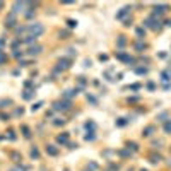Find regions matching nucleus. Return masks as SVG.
Listing matches in <instances>:
<instances>
[{
	"instance_id": "nucleus-1",
	"label": "nucleus",
	"mask_w": 171,
	"mask_h": 171,
	"mask_svg": "<svg viewBox=\"0 0 171 171\" xmlns=\"http://www.w3.org/2000/svg\"><path fill=\"white\" fill-rule=\"evenodd\" d=\"M26 31L29 33V36H33V38H38L43 34V31H45V27L39 24V22H33V24H29L27 27H26Z\"/></svg>"
},
{
	"instance_id": "nucleus-2",
	"label": "nucleus",
	"mask_w": 171,
	"mask_h": 171,
	"mask_svg": "<svg viewBox=\"0 0 171 171\" xmlns=\"http://www.w3.org/2000/svg\"><path fill=\"white\" fill-rule=\"evenodd\" d=\"M53 110H57V111L70 110V103H69V101H55V103H53Z\"/></svg>"
},
{
	"instance_id": "nucleus-3",
	"label": "nucleus",
	"mask_w": 171,
	"mask_h": 171,
	"mask_svg": "<svg viewBox=\"0 0 171 171\" xmlns=\"http://www.w3.org/2000/svg\"><path fill=\"white\" fill-rule=\"evenodd\" d=\"M146 26L151 27V29H154V31H157V29L161 27V22L157 19H154V17H147V19H146Z\"/></svg>"
},
{
	"instance_id": "nucleus-4",
	"label": "nucleus",
	"mask_w": 171,
	"mask_h": 171,
	"mask_svg": "<svg viewBox=\"0 0 171 171\" xmlns=\"http://www.w3.org/2000/svg\"><path fill=\"white\" fill-rule=\"evenodd\" d=\"M116 58L122 60V62H125V63H133V58L130 55H127V53H116Z\"/></svg>"
},
{
	"instance_id": "nucleus-5",
	"label": "nucleus",
	"mask_w": 171,
	"mask_h": 171,
	"mask_svg": "<svg viewBox=\"0 0 171 171\" xmlns=\"http://www.w3.org/2000/svg\"><path fill=\"white\" fill-rule=\"evenodd\" d=\"M70 67V60H67V58H62V60H58V69H62V70H67Z\"/></svg>"
},
{
	"instance_id": "nucleus-6",
	"label": "nucleus",
	"mask_w": 171,
	"mask_h": 171,
	"mask_svg": "<svg viewBox=\"0 0 171 171\" xmlns=\"http://www.w3.org/2000/svg\"><path fill=\"white\" fill-rule=\"evenodd\" d=\"M41 52H43V46H39V45H34V46H31V48L27 50L29 55H38V53H41Z\"/></svg>"
},
{
	"instance_id": "nucleus-7",
	"label": "nucleus",
	"mask_w": 171,
	"mask_h": 171,
	"mask_svg": "<svg viewBox=\"0 0 171 171\" xmlns=\"http://www.w3.org/2000/svg\"><path fill=\"white\" fill-rule=\"evenodd\" d=\"M166 10H168V5H154V14H157V16L164 14Z\"/></svg>"
},
{
	"instance_id": "nucleus-8",
	"label": "nucleus",
	"mask_w": 171,
	"mask_h": 171,
	"mask_svg": "<svg viewBox=\"0 0 171 171\" xmlns=\"http://www.w3.org/2000/svg\"><path fill=\"white\" fill-rule=\"evenodd\" d=\"M57 142H58V144H62V146L69 144V133H62V135H58V137H57Z\"/></svg>"
},
{
	"instance_id": "nucleus-9",
	"label": "nucleus",
	"mask_w": 171,
	"mask_h": 171,
	"mask_svg": "<svg viewBox=\"0 0 171 171\" xmlns=\"http://www.w3.org/2000/svg\"><path fill=\"white\" fill-rule=\"evenodd\" d=\"M128 14H130V7H123V9L116 14V19H123V17L128 16Z\"/></svg>"
},
{
	"instance_id": "nucleus-10",
	"label": "nucleus",
	"mask_w": 171,
	"mask_h": 171,
	"mask_svg": "<svg viewBox=\"0 0 171 171\" xmlns=\"http://www.w3.org/2000/svg\"><path fill=\"white\" fill-rule=\"evenodd\" d=\"M46 152H48L50 156H57V154H58L57 146H46Z\"/></svg>"
},
{
	"instance_id": "nucleus-11",
	"label": "nucleus",
	"mask_w": 171,
	"mask_h": 171,
	"mask_svg": "<svg viewBox=\"0 0 171 171\" xmlns=\"http://www.w3.org/2000/svg\"><path fill=\"white\" fill-rule=\"evenodd\" d=\"M156 128L152 127V125H149V127H146L144 128V132H142V135H146V137H149V135H152V132H154Z\"/></svg>"
},
{
	"instance_id": "nucleus-12",
	"label": "nucleus",
	"mask_w": 171,
	"mask_h": 171,
	"mask_svg": "<svg viewBox=\"0 0 171 171\" xmlns=\"http://www.w3.org/2000/svg\"><path fill=\"white\" fill-rule=\"evenodd\" d=\"M14 22H16V14H10V16L5 19V24H7V26H14Z\"/></svg>"
},
{
	"instance_id": "nucleus-13",
	"label": "nucleus",
	"mask_w": 171,
	"mask_h": 171,
	"mask_svg": "<svg viewBox=\"0 0 171 171\" xmlns=\"http://www.w3.org/2000/svg\"><path fill=\"white\" fill-rule=\"evenodd\" d=\"M84 127H86L87 130H91V132H94V130H96V123H94V122H86V125H84Z\"/></svg>"
},
{
	"instance_id": "nucleus-14",
	"label": "nucleus",
	"mask_w": 171,
	"mask_h": 171,
	"mask_svg": "<svg viewBox=\"0 0 171 171\" xmlns=\"http://www.w3.org/2000/svg\"><path fill=\"white\" fill-rule=\"evenodd\" d=\"M151 163H152V164L161 163V156H159V154H157V156H156V154H152V156H151Z\"/></svg>"
},
{
	"instance_id": "nucleus-15",
	"label": "nucleus",
	"mask_w": 171,
	"mask_h": 171,
	"mask_svg": "<svg viewBox=\"0 0 171 171\" xmlns=\"http://www.w3.org/2000/svg\"><path fill=\"white\" fill-rule=\"evenodd\" d=\"M77 94V89H69V91H65V98H72V96H76Z\"/></svg>"
},
{
	"instance_id": "nucleus-16",
	"label": "nucleus",
	"mask_w": 171,
	"mask_h": 171,
	"mask_svg": "<svg viewBox=\"0 0 171 171\" xmlns=\"http://www.w3.org/2000/svg\"><path fill=\"white\" fill-rule=\"evenodd\" d=\"M36 39H38V38H33V36H27V38L24 39V43H26V45H33V43H36Z\"/></svg>"
},
{
	"instance_id": "nucleus-17",
	"label": "nucleus",
	"mask_w": 171,
	"mask_h": 171,
	"mask_svg": "<svg viewBox=\"0 0 171 171\" xmlns=\"http://www.w3.org/2000/svg\"><path fill=\"white\" fill-rule=\"evenodd\" d=\"M164 132H166V133H171V120H168V122L164 123Z\"/></svg>"
},
{
	"instance_id": "nucleus-18",
	"label": "nucleus",
	"mask_w": 171,
	"mask_h": 171,
	"mask_svg": "<svg viewBox=\"0 0 171 171\" xmlns=\"http://www.w3.org/2000/svg\"><path fill=\"white\" fill-rule=\"evenodd\" d=\"M63 123H65V120H63V118H55V122H53V125H55V127H60V125H63Z\"/></svg>"
},
{
	"instance_id": "nucleus-19",
	"label": "nucleus",
	"mask_w": 171,
	"mask_h": 171,
	"mask_svg": "<svg viewBox=\"0 0 171 171\" xmlns=\"http://www.w3.org/2000/svg\"><path fill=\"white\" fill-rule=\"evenodd\" d=\"M84 139H86V140L89 142V140H94V139H96V135H94V132H87V135H86Z\"/></svg>"
},
{
	"instance_id": "nucleus-20",
	"label": "nucleus",
	"mask_w": 171,
	"mask_h": 171,
	"mask_svg": "<svg viewBox=\"0 0 171 171\" xmlns=\"http://www.w3.org/2000/svg\"><path fill=\"white\" fill-rule=\"evenodd\" d=\"M125 43H127L125 36H120V38H118V46H120V48H122V46H125Z\"/></svg>"
},
{
	"instance_id": "nucleus-21",
	"label": "nucleus",
	"mask_w": 171,
	"mask_h": 171,
	"mask_svg": "<svg viewBox=\"0 0 171 171\" xmlns=\"http://www.w3.org/2000/svg\"><path fill=\"white\" fill-rule=\"evenodd\" d=\"M5 62H7V55H5L3 52H0V65H3Z\"/></svg>"
},
{
	"instance_id": "nucleus-22",
	"label": "nucleus",
	"mask_w": 171,
	"mask_h": 171,
	"mask_svg": "<svg viewBox=\"0 0 171 171\" xmlns=\"http://www.w3.org/2000/svg\"><path fill=\"white\" fill-rule=\"evenodd\" d=\"M31 157H33V159H38V157H39V152H38V149H36V147L31 151Z\"/></svg>"
},
{
	"instance_id": "nucleus-23",
	"label": "nucleus",
	"mask_w": 171,
	"mask_h": 171,
	"mask_svg": "<svg viewBox=\"0 0 171 171\" xmlns=\"http://www.w3.org/2000/svg\"><path fill=\"white\" fill-rule=\"evenodd\" d=\"M144 34H146V31H144V27H137V36H139V38H142Z\"/></svg>"
},
{
	"instance_id": "nucleus-24",
	"label": "nucleus",
	"mask_w": 171,
	"mask_h": 171,
	"mask_svg": "<svg viewBox=\"0 0 171 171\" xmlns=\"http://www.w3.org/2000/svg\"><path fill=\"white\" fill-rule=\"evenodd\" d=\"M87 168H89V171H96V170H98V164H96V163H89V164H87Z\"/></svg>"
},
{
	"instance_id": "nucleus-25",
	"label": "nucleus",
	"mask_w": 171,
	"mask_h": 171,
	"mask_svg": "<svg viewBox=\"0 0 171 171\" xmlns=\"http://www.w3.org/2000/svg\"><path fill=\"white\" fill-rule=\"evenodd\" d=\"M116 125H118V127H123V125H127V122H125V118H118V122H116Z\"/></svg>"
},
{
	"instance_id": "nucleus-26",
	"label": "nucleus",
	"mask_w": 171,
	"mask_h": 171,
	"mask_svg": "<svg viewBox=\"0 0 171 171\" xmlns=\"http://www.w3.org/2000/svg\"><path fill=\"white\" fill-rule=\"evenodd\" d=\"M5 104H10V99H2L0 101V108H5Z\"/></svg>"
},
{
	"instance_id": "nucleus-27",
	"label": "nucleus",
	"mask_w": 171,
	"mask_h": 171,
	"mask_svg": "<svg viewBox=\"0 0 171 171\" xmlns=\"http://www.w3.org/2000/svg\"><path fill=\"white\" fill-rule=\"evenodd\" d=\"M135 48H137V50H139V52H140V50H144V48H146V45H144V43H140V41H139V43H137V45H135Z\"/></svg>"
},
{
	"instance_id": "nucleus-28",
	"label": "nucleus",
	"mask_w": 171,
	"mask_h": 171,
	"mask_svg": "<svg viewBox=\"0 0 171 171\" xmlns=\"http://www.w3.org/2000/svg\"><path fill=\"white\" fill-rule=\"evenodd\" d=\"M135 72H137L139 76H144V74H147V69H137Z\"/></svg>"
},
{
	"instance_id": "nucleus-29",
	"label": "nucleus",
	"mask_w": 171,
	"mask_h": 171,
	"mask_svg": "<svg viewBox=\"0 0 171 171\" xmlns=\"http://www.w3.org/2000/svg\"><path fill=\"white\" fill-rule=\"evenodd\" d=\"M41 104H43V103H41V101H39V103H36V104H34V106H33V108H31V110H33V111H36V110H39V106H41Z\"/></svg>"
},
{
	"instance_id": "nucleus-30",
	"label": "nucleus",
	"mask_w": 171,
	"mask_h": 171,
	"mask_svg": "<svg viewBox=\"0 0 171 171\" xmlns=\"http://www.w3.org/2000/svg\"><path fill=\"white\" fill-rule=\"evenodd\" d=\"M128 149H132V151H137V144H135V142L128 144Z\"/></svg>"
},
{
	"instance_id": "nucleus-31",
	"label": "nucleus",
	"mask_w": 171,
	"mask_h": 171,
	"mask_svg": "<svg viewBox=\"0 0 171 171\" xmlns=\"http://www.w3.org/2000/svg\"><path fill=\"white\" fill-rule=\"evenodd\" d=\"M22 132H24V135H26V137H29V135H31V133H29V130H27L26 127H22Z\"/></svg>"
},
{
	"instance_id": "nucleus-32",
	"label": "nucleus",
	"mask_w": 171,
	"mask_h": 171,
	"mask_svg": "<svg viewBox=\"0 0 171 171\" xmlns=\"http://www.w3.org/2000/svg\"><path fill=\"white\" fill-rule=\"evenodd\" d=\"M69 26H70V27H76L77 22H76V21H69Z\"/></svg>"
},
{
	"instance_id": "nucleus-33",
	"label": "nucleus",
	"mask_w": 171,
	"mask_h": 171,
	"mask_svg": "<svg viewBox=\"0 0 171 171\" xmlns=\"http://www.w3.org/2000/svg\"><path fill=\"white\" fill-rule=\"evenodd\" d=\"M2 45H3V41H2V39H0V46H2Z\"/></svg>"
},
{
	"instance_id": "nucleus-34",
	"label": "nucleus",
	"mask_w": 171,
	"mask_h": 171,
	"mask_svg": "<svg viewBox=\"0 0 171 171\" xmlns=\"http://www.w3.org/2000/svg\"><path fill=\"white\" fill-rule=\"evenodd\" d=\"M2 7H3V3H2V2H0V9H2Z\"/></svg>"
},
{
	"instance_id": "nucleus-35",
	"label": "nucleus",
	"mask_w": 171,
	"mask_h": 171,
	"mask_svg": "<svg viewBox=\"0 0 171 171\" xmlns=\"http://www.w3.org/2000/svg\"><path fill=\"white\" fill-rule=\"evenodd\" d=\"M142 171H147V170H142Z\"/></svg>"
}]
</instances>
